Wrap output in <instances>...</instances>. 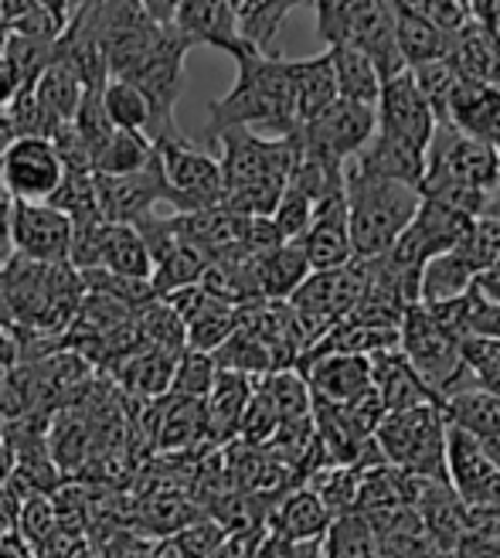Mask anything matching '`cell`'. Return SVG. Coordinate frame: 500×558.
Instances as JSON below:
<instances>
[{
    "instance_id": "55",
    "label": "cell",
    "mask_w": 500,
    "mask_h": 558,
    "mask_svg": "<svg viewBox=\"0 0 500 558\" xmlns=\"http://www.w3.org/2000/svg\"><path fill=\"white\" fill-rule=\"evenodd\" d=\"M477 442H480V439H477ZM480 446H484V450H487V457L493 460V466L500 470V436H493V439H484Z\"/></svg>"
},
{
    "instance_id": "18",
    "label": "cell",
    "mask_w": 500,
    "mask_h": 558,
    "mask_svg": "<svg viewBox=\"0 0 500 558\" xmlns=\"http://www.w3.org/2000/svg\"><path fill=\"white\" fill-rule=\"evenodd\" d=\"M300 248H303V256H307V263H310V272L341 269V266H347L354 259L344 194H333V198L314 205L310 229L303 232Z\"/></svg>"
},
{
    "instance_id": "28",
    "label": "cell",
    "mask_w": 500,
    "mask_h": 558,
    "mask_svg": "<svg viewBox=\"0 0 500 558\" xmlns=\"http://www.w3.org/2000/svg\"><path fill=\"white\" fill-rule=\"evenodd\" d=\"M256 272H259V293L263 300L283 303L296 293V287L310 276V263L303 256L300 242H283L266 256H256Z\"/></svg>"
},
{
    "instance_id": "37",
    "label": "cell",
    "mask_w": 500,
    "mask_h": 558,
    "mask_svg": "<svg viewBox=\"0 0 500 558\" xmlns=\"http://www.w3.org/2000/svg\"><path fill=\"white\" fill-rule=\"evenodd\" d=\"M154 157V144L144 133H126V130H113V136L106 140L102 150L93 157V174L99 178H123L147 167Z\"/></svg>"
},
{
    "instance_id": "57",
    "label": "cell",
    "mask_w": 500,
    "mask_h": 558,
    "mask_svg": "<svg viewBox=\"0 0 500 558\" xmlns=\"http://www.w3.org/2000/svg\"><path fill=\"white\" fill-rule=\"evenodd\" d=\"M211 558H242V548H239V542H232V538H229V542L221 545Z\"/></svg>"
},
{
    "instance_id": "38",
    "label": "cell",
    "mask_w": 500,
    "mask_h": 558,
    "mask_svg": "<svg viewBox=\"0 0 500 558\" xmlns=\"http://www.w3.org/2000/svg\"><path fill=\"white\" fill-rule=\"evenodd\" d=\"M136 333L141 344L167 351V354H184L187 351V330L184 320L167 306L163 300H150L136 311Z\"/></svg>"
},
{
    "instance_id": "45",
    "label": "cell",
    "mask_w": 500,
    "mask_h": 558,
    "mask_svg": "<svg viewBox=\"0 0 500 558\" xmlns=\"http://www.w3.org/2000/svg\"><path fill=\"white\" fill-rule=\"evenodd\" d=\"M303 4H314V0H266V4L256 11V14H248L242 24H239V32L242 38L259 48V51H272V38L280 35V27H283V17L293 11V8H303Z\"/></svg>"
},
{
    "instance_id": "29",
    "label": "cell",
    "mask_w": 500,
    "mask_h": 558,
    "mask_svg": "<svg viewBox=\"0 0 500 558\" xmlns=\"http://www.w3.org/2000/svg\"><path fill=\"white\" fill-rule=\"evenodd\" d=\"M477 272L469 269V263L456 253H442L436 259H429L419 272V303L423 306H442L453 303L460 296H466L474 290Z\"/></svg>"
},
{
    "instance_id": "54",
    "label": "cell",
    "mask_w": 500,
    "mask_h": 558,
    "mask_svg": "<svg viewBox=\"0 0 500 558\" xmlns=\"http://www.w3.org/2000/svg\"><path fill=\"white\" fill-rule=\"evenodd\" d=\"M17 368V341L8 327H0V372Z\"/></svg>"
},
{
    "instance_id": "40",
    "label": "cell",
    "mask_w": 500,
    "mask_h": 558,
    "mask_svg": "<svg viewBox=\"0 0 500 558\" xmlns=\"http://www.w3.org/2000/svg\"><path fill=\"white\" fill-rule=\"evenodd\" d=\"M48 205L59 208L72 221V229H86V226H96V221H102L99 202H96V178H93V171H65L59 191L51 194Z\"/></svg>"
},
{
    "instance_id": "33",
    "label": "cell",
    "mask_w": 500,
    "mask_h": 558,
    "mask_svg": "<svg viewBox=\"0 0 500 558\" xmlns=\"http://www.w3.org/2000/svg\"><path fill=\"white\" fill-rule=\"evenodd\" d=\"M208 256L202 253L198 245H191L178 235V242L167 248L160 259H154V272H150V287L154 296H167V293H178L184 287H194L202 279V272L208 269Z\"/></svg>"
},
{
    "instance_id": "44",
    "label": "cell",
    "mask_w": 500,
    "mask_h": 558,
    "mask_svg": "<svg viewBox=\"0 0 500 558\" xmlns=\"http://www.w3.org/2000/svg\"><path fill=\"white\" fill-rule=\"evenodd\" d=\"M4 59L17 72L21 86L32 89L35 82H38V75L54 59V41H41V38H27V35H14L11 32L8 41H4Z\"/></svg>"
},
{
    "instance_id": "51",
    "label": "cell",
    "mask_w": 500,
    "mask_h": 558,
    "mask_svg": "<svg viewBox=\"0 0 500 558\" xmlns=\"http://www.w3.org/2000/svg\"><path fill=\"white\" fill-rule=\"evenodd\" d=\"M14 259V242H11V198L0 191V269Z\"/></svg>"
},
{
    "instance_id": "24",
    "label": "cell",
    "mask_w": 500,
    "mask_h": 558,
    "mask_svg": "<svg viewBox=\"0 0 500 558\" xmlns=\"http://www.w3.org/2000/svg\"><path fill=\"white\" fill-rule=\"evenodd\" d=\"M259 378L235 375V372H218L211 392L205 399V418H208V442L225 446L239 436L242 412L256 392Z\"/></svg>"
},
{
    "instance_id": "13",
    "label": "cell",
    "mask_w": 500,
    "mask_h": 558,
    "mask_svg": "<svg viewBox=\"0 0 500 558\" xmlns=\"http://www.w3.org/2000/svg\"><path fill=\"white\" fill-rule=\"evenodd\" d=\"M72 235V221L48 202H11L14 256L35 263H69Z\"/></svg>"
},
{
    "instance_id": "27",
    "label": "cell",
    "mask_w": 500,
    "mask_h": 558,
    "mask_svg": "<svg viewBox=\"0 0 500 558\" xmlns=\"http://www.w3.org/2000/svg\"><path fill=\"white\" fill-rule=\"evenodd\" d=\"M327 59H330L333 78H338V96L347 102H361V106L375 109L378 93H381V78H378L368 54L351 41H341V45L327 48Z\"/></svg>"
},
{
    "instance_id": "31",
    "label": "cell",
    "mask_w": 500,
    "mask_h": 558,
    "mask_svg": "<svg viewBox=\"0 0 500 558\" xmlns=\"http://www.w3.org/2000/svg\"><path fill=\"white\" fill-rule=\"evenodd\" d=\"M439 412L447 418V426L474 436V439H493L500 436V402L490 399L480 388H469V392H456L450 399L439 402Z\"/></svg>"
},
{
    "instance_id": "42",
    "label": "cell",
    "mask_w": 500,
    "mask_h": 558,
    "mask_svg": "<svg viewBox=\"0 0 500 558\" xmlns=\"http://www.w3.org/2000/svg\"><path fill=\"white\" fill-rule=\"evenodd\" d=\"M463 368L474 378V388L500 402V341L493 338H466L460 341Z\"/></svg>"
},
{
    "instance_id": "39",
    "label": "cell",
    "mask_w": 500,
    "mask_h": 558,
    "mask_svg": "<svg viewBox=\"0 0 500 558\" xmlns=\"http://www.w3.org/2000/svg\"><path fill=\"white\" fill-rule=\"evenodd\" d=\"M106 120L113 123V130H126V133H144L150 130V106L144 99V93L130 86L123 78H106V86L99 89Z\"/></svg>"
},
{
    "instance_id": "58",
    "label": "cell",
    "mask_w": 500,
    "mask_h": 558,
    "mask_svg": "<svg viewBox=\"0 0 500 558\" xmlns=\"http://www.w3.org/2000/svg\"><path fill=\"white\" fill-rule=\"evenodd\" d=\"M4 41H8V35H0V59H4Z\"/></svg>"
},
{
    "instance_id": "7",
    "label": "cell",
    "mask_w": 500,
    "mask_h": 558,
    "mask_svg": "<svg viewBox=\"0 0 500 558\" xmlns=\"http://www.w3.org/2000/svg\"><path fill=\"white\" fill-rule=\"evenodd\" d=\"M154 150L160 157L167 191H171L174 215L208 211L221 205V198H225V181H221V167L215 154L198 150L184 133L174 140H163Z\"/></svg>"
},
{
    "instance_id": "41",
    "label": "cell",
    "mask_w": 500,
    "mask_h": 558,
    "mask_svg": "<svg viewBox=\"0 0 500 558\" xmlns=\"http://www.w3.org/2000/svg\"><path fill=\"white\" fill-rule=\"evenodd\" d=\"M17 524H21V538L27 545V551L45 558V551L59 542V518H54V505L45 497V494H35V497H24L21 505V514H17Z\"/></svg>"
},
{
    "instance_id": "4",
    "label": "cell",
    "mask_w": 500,
    "mask_h": 558,
    "mask_svg": "<svg viewBox=\"0 0 500 558\" xmlns=\"http://www.w3.org/2000/svg\"><path fill=\"white\" fill-rule=\"evenodd\" d=\"M419 202L423 194L415 187L365 174L347 163L344 205H347V232H351L354 259L385 256L408 229V221L419 211Z\"/></svg>"
},
{
    "instance_id": "14",
    "label": "cell",
    "mask_w": 500,
    "mask_h": 558,
    "mask_svg": "<svg viewBox=\"0 0 500 558\" xmlns=\"http://www.w3.org/2000/svg\"><path fill=\"white\" fill-rule=\"evenodd\" d=\"M447 484L463 508L500 505V470L474 436L453 426H447Z\"/></svg>"
},
{
    "instance_id": "5",
    "label": "cell",
    "mask_w": 500,
    "mask_h": 558,
    "mask_svg": "<svg viewBox=\"0 0 500 558\" xmlns=\"http://www.w3.org/2000/svg\"><path fill=\"white\" fill-rule=\"evenodd\" d=\"M399 351L439 402L474 388V378L463 368L460 338L442 327L439 317L423 303H412L405 311L399 324Z\"/></svg>"
},
{
    "instance_id": "36",
    "label": "cell",
    "mask_w": 500,
    "mask_h": 558,
    "mask_svg": "<svg viewBox=\"0 0 500 558\" xmlns=\"http://www.w3.org/2000/svg\"><path fill=\"white\" fill-rule=\"evenodd\" d=\"M45 446H48V457H51L54 470H75V466H82V463L89 460V453H93V426H89V418L72 415V412L54 415L51 433L45 436Z\"/></svg>"
},
{
    "instance_id": "56",
    "label": "cell",
    "mask_w": 500,
    "mask_h": 558,
    "mask_svg": "<svg viewBox=\"0 0 500 558\" xmlns=\"http://www.w3.org/2000/svg\"><path fill=\"white\" fill-rule=\"evenodd\" d=\"M14 140V130H11V123L0 117V160H4V150H8V144Z\"/></svg>"
},
{
    "instance_id": "1",
    "label": "cell",
    "mask_w": 500,
    "mask_h": 558,
    "mask_svg": "<svg viewBox=\"0 0 500 558\" xmlns=\"http://www.w3.org/2000/svg\"><path fill=\"white\" fill-rule=\"evenodd\" d=\"M211 144H218V167L225 181V205L245 218H269L276 202L283 198L290 171L296 163V133L263 136L253 130H225Z\"/></svg>"
},
{
    "instance_id": "15",
    "label": "cell",
    "mask_w": 500,
    "mask_h": 558,
    "mask_svg": "<svg viewBox=\"0 0 500 558\" xmlns=\"http://www.w3.org/2000/svg\"><path fill=\"white\" fill-rule=\"evenodd\" d=\"M171 27L191 48H218L232 59L253 51V45L239 32V17L229 8V0H184Z\"/></svg>"
},
{
    "instance_id": "53",
    "label": "cell",
    "mask_w": 500,
    "mask_h": 558,
    "mask_svg": "<svg viewBox=\"0 0 500 558\" xmlns=\"http://www.w3.org/2000/svg\"><path fill=\"white\" fill-rule=\"evenodd\" d=\"M181 4H184V0H141V8L147 11V17L154 24H163V27L174 21V14H178Z\"/></svg>"
},
{
    "instance_id": "34",
    "label": "cell",
    "mask_w": 500,
    "mask_h": 558,
    "mask_svg": "<svg viewBox=\"0 0 500 558\" xmlns=\"http://www.w3.org/2000/svg\"><path fill=\"white\" fill-rule=\"evenodd\" d=\"M324 558H381V538L368 514H341L333 518L327 535L320 538Z\"/></svg>"
},
{
    "instance_id": "43",
    "label": "cell",
    "mask_w": 500,
    "mask_h": 558,
    "mask_svg": "<svg viewBox=\"0 0 500 558\" xmlns=\"http://www.w3.org/2000/svg\"><path fill=\"white\" fill-rule=\"evenodd\" d=\"M218 378V368L211 354H202V351H184L174 365V378H171V392L167 396H178V399H194V402H205L211 385Z\"/></svg>"
},
{
    "instance_id": "50",
    "label": "cell",
    "mask_w": 500,
    "mask_h": 558,
    "mask_svg": "<svg viewBox=\"0 0 500 558\" xmlns=\"http://www.w3.org/2000/svg\"><path fill=\"white\" fill-rule=\"evenodd\" d=\"M463 535H474V538L500 545V505L463 508Z\"/></svg>"
},
{
    "instance_id": "32",
    "label": "cell",
    "mask_w": 500,
    "mask_h": 558,
    "mask_svg": "<svg viewBox=\"0 0 500 558\" xmlns=\"http://www.w3.org/2000/svg\"><path fill=\"white\" fill-rule=\"evenodd\" d=\"M392 14H395V38H399L405 69L450 59V45H453L450 32H442V27H436L423 17H412L405 11H395V8H392Z\"/></svg>"
},
{
    "instance_id": "20",
    "label": "cell",
    "mask_w": 500,
    "mask_h": 558,
    "mask_svg": "<svg viewBox=\"0 0 500 558\" xmlns=\"http://www.w3.org/2000/svg\"><path fill=\"white\" fill-rule=\"evenodd\" d=\"M150 439L163 453H181L194 450V446H211L208 442V418L205 402L178 399V396H160L150 405Z\"/></svg>"
},
{
    "instance_id": "16",
    "label": "cell",
    "mask_w": 500,
    "mask_h": 558,
    "mask_svg": "<svg viewBox=\"0 0 500 558\" xmlns=\"http://www.w3.org/2000/svg\"><path fill=\"white\" fill-rule=\"evenodd\" d=\"M296 372L310 388V399L324 405H351L371 388V365L357 354H310Z\"/></svg>"
},
{
    "instance_id": "35",
    "label": "cell",
    "mask_w": 500,
    "mask_h": 558,
    "mask_svg": "<svg viewBox=\"0 0 500 558\" xmlns=\"http://www.w3.org/2000/svg\"><path fill=\"white\" fill-rule=\"evenodd\" d=\"M211 361L218 372H235V375H248V378H266L276 372L266 344L239 324L229 338L211 351Z\"/></svg>"
},
{
    "instance_id": "12",
    "label": "cell",
    "mask_w": 500,
    "mask_h": 558,
    "mask_svg": "<svg viewBox=\"0 0 500 558\" xmlns=\"http://www.w3.org/2000/svg\"><path fill=\"white\" fill-rule=\"evenodd\" d=\"M96 178V202L102 221H117V226H136L141 218L154 215L157 205L171 208V191H167L160 157L154 150L150 163L141 171L123 174V178Z\"/></svg>"
},
{
    "instance_id": "17",
    "label": "cell",
    "mask_w": 500,
    "mask_h": 558,
    "mask_svg": "<svg viewBox=\"0 0 500 558\" xmlns=\"http://www.w3.org/2000/svg\"><path fill=\"white\" fill-rule=\"evenodd\" d=\"M439 123H450L453 130L466 136L500 147V89L493 82L456 75Z\"/></svg>"
},
{
    "instance_id": "25",
    "label": "cell",
    "mask_w": 500,
    "mask_h": 558,
    "mask_svg": "<svg viewBox=\"0 0 500 558\" xmlns=\"http://www.w3.org/2000/svg\"><path fill=\"white\" fill-rule=\"evenodd\" d=\"M181 354H167L157 348L141 344L136 351H130L126 357H120L113 365V381L123 388L126 396L136 399H160L171 392V378H174V365Z\"/></svg>"
},
{
    "instance_id": "8",
    "label": "cell",
    "mask_w": 500,
    "mask_h": 558,
    "mask_svg": "<svg viewBox=\"0 0 500 558\" xmlns=\"http://www.w3.org/2000/svg\"><path fill=\"white\" fill-rule=\"evenodd\" d=\"M357 300H361V272H357L354 259L341 269L310 272L303 279L286 303L303 330V338H307V351L333 324H341L354 311Z\"/></svg>"
},
{
    "instance_id": "11",
    "label": "cell",
    "mask_w": 500,
    "mask_h": 558,
    "mask_svg": "<svg viewBox=\"0 0 500 558\" xmlns=\"http://www.w3.org/2000/svg\"><path fill=\"white\" fill-rule=\"evenodd\" d=\"M375 130L385 136H395L415 150H429L436 133V113L426 102V96L415 86L408 69L395 78L381 82V93L375 102Z\"/></svg>"
},
{
    "instance_id": "46",
    "label": "cell",
    "mask_w": 500,
    "mask_h": 558,
    "mask_svg": "<svg viewBox=\"0 0 500 558\" xmlns=\"http://www.w3.org/2000/svg\"><path fill=\"white\" fill-rule=\"evenodd\" d=\"M225 542H229V532L208 514L198 518V521H191L187 527H181L178 535H171V545H174L178 558H211Z\"/></svg>"
},
{
    "instance_id": "2",
    "label": "cell",
    "mask_w": 500,
    "mask_h": 558,
    "mask_svg": "<svg viewBox=\"0 0 500 558\" xmlns=\"http://www.w3.org/2000/svg\"><path fill=\"white\" fill-rule=\"evenodd\" d=\"M235 86L208 106V140L225 130H253L263 136L296 133V109L286 59L272 51H245L235 59Z\"/></svg>"
},
{
    "instance_id": "26",
    "label": "cell",
    "mask_w": 500,
    "mask_h": 558,
    "mask_svg": "<svg viewBox=\"0 0 500 558\" xmlns=\"http://www.w3.org/2000/svg\"><path fill=\"white\" fill-rule=\"evenodd\" d=\"M290 69V89H293V109H296V130L320 117L330 102H338V78H333L327 51L314 59H286Z\"/></svg>"
},
{
    "instance_id": "30",
    "label": "cell",
    "mask_w": 500,
    "mask_h": 558,
    "mask_svg": "<svg viewBox=\"0 0 500 558\" xmlns=\"http://www.w3.org/2000/svg\"><path fill=\"white\" fill-rule=\"evenodd\" d=\"M32 96L48 113V120L54 126H62V123H72L82 96H86V86H82V78L75 75L72 65L51 59V65L38 75V82L32 86Z\"/></svg>"
},
{
    "instance_id": "21",
    "label": "cell",
    "mask_w": 500,
    "mask_h": 558,
    "mask_svg": "<svg viewBox=\"0 0 500 558\" xmlns=\"http://www.w3.org/2000/svg\"><path fill=\"white\" fill-rule=\"evenodd\" d=\"M368 365H371V388L378 392L388 415L419 409V405H439V399L429 392L426 381L412 372V365L402 357L399 348L368 357Z\"/></svg>"
},
{
    "instance_id": "10",
    "label": "cell",
    "mask_w": 500,
    "mask_h": 558,
    "mask_svg": "<svg viewBox=\"0 0 500 558\" xmlns=\"http://www.w3.org/2000/svg\"><path fill=\"white\" fill-rule=\"evenodd\" d=\"M62 178L65 167L48 136H14L0 160V191L11 202H48Z\"/></svg>"
},
{
    "instance_id": "22",
    "label": "cell",
    "mask_w": 500,
    "mask_h": 558,
    "mask_svg": "<svg viewBox=\"0 0 500 558\" xmlns=\"http://www.w3.org/2000/svg\"><path fill=\"white\" fill-rule=\"evenodd\" d=\"M330 514L320 505V497L310 487H290L276 497V505L266 518V532L290 542H320L330 527Z\"/></svg>"
},
{
    "instance_id": "49",
    "label": "cell",
    "mask_w": 500,
    "mask_h": 558,
    "mask_svg": "<svg viewBox=\"0 0 500 558\" xmlns=\"http://www.w3.org/2000/svg\"><path fill=\"white\" fill-rule=\"evenodd\" d=\"M239 548H242V558H324L320 542H290L269 532H263L259 538L245 545L239 542Z\"/></svg>"
},
{
    "instance_id": "3",
    "label": "cell",
    "mask_w": 500,
    "mask_h": 558,
    "mask_svg": "<svg viewBox=\"0 0 500 558\" xmlns=\"http://www.w3.org/2000/svg\"><path fill=\"white\" fill-rule=\"evenodd\" d=\"M86 296L82 276L69 263H35L14 256L0 269V300L8 306L11 333H35L41 341L62 344L78 303Z\"/></svg>"
},
{
    "instance_id": "52",
    "label": "cell",
    "mask_w": 500,
    "mask_h": 558,
    "mask_svg": "<svg viewBox=\"0 0 500 558\" xmlns=\"http://www.w3.org/2000/svg\"><path fill=\"white\" fill-rule=\"evenodd\" d=\"M21 89H24V86H21L17 72L8 65V59H0V113H8V106L17 99Z\"/></svg>"
},
{
    "instance_id": "6",
    "label": "cell",
    "mask_w": 500,
    "mask_h": 558,
    "mask_svg": "<svg viewBox=\"0 0 500 558\" xmlns=\"http://www.w3.org/2000/svg\"><path fill=\"white\" fill-rule=\"evenodd\" d=\"M375 446L385 463L412 473V477L447 481V418L439 405L385 415L375 429Z\"/></svg>"
},
{
    "instance_id": "9",
    "label": "cell",
    "mask_w": 500,
    "mask_h": 558,
    "mask_svg": "<svg viewBox=\"0 0 500 558\" xmlns=\"http://www.w3.org/2000/svg\"><path fill=\"white\" fill-rule=\"evenodd\" d=\"M371 136H375V109L361 102H347V99L330 102L320 117H314L310 123H303L296 130L303 150L324 157L330 163H341V167H347V160H354L365 150Z\"/></svg>"
},
{
    "instance_id": "48",
    "label": "cell",
    "mask_w": 500,
    "mask_h": 558,
    "mask_svg": "<svg viewBox=\"0 0 500 558\" xmlns=\"http://www.w3.org/2000/svg\"><path fill=\"white\" fill-rule=\"evenodd\" d=\"M310 218H314V202L307 198V194H300L296 187L286 184L283 198L276 202L269 221L276 226V232H280L283 242H300L303 232L310 229Z\"/></svg>"
},
{
    "instance_id": "23",
    "label": "cell",
    "mask_w": 500,
    "mask_h": 558,
    "mask_svg": "<svg viewBox=\"0 0 500 558\" xmlns=\"http://www.w3.org/2000/svg\"><path fill=\"white\" fill-rule=\"evenodd\" d=\"M347 163L357 167V171H365V174L408 184L415 191H419V184L426 178V154L408 147V144H402V140H395V136H385L378 130H375V136L365 144V150H361Z\"/></svg>"
},
{
    "instance_id": "19",
    "label": "cell",
    "mask_w": 500,
    "mask_h": 558,
    "mask_svg": "<svg viewBox=\"0 0 500 558\" xmlns=\"http://www.w3.org/2000/svg\"><path fill=\"white\" fill-rule=\"evenodd\" d=\"M347 41L357 45L361 51L368 54L381 82H388V78H395V75L405 72L402 51H399V38H395L392 0H365V8H361Z\"/></svg>"
},
{
    "instance_id": "47",
    "label": "cell",
    "mask_w": 500,
    "mask_h": 558,
    "mask_svg": "<svg viewBox=\"0 0 500 558\" xmlns=\"http://www.w3.org/2000/svg\"><path fill=\"white\" fill-rule=\"evenodd\" d=\"M365 8V0H314V11H317V35L320 41L330 45H341L347 41L351 27Z\"/></svg>"
}]
</instances>
